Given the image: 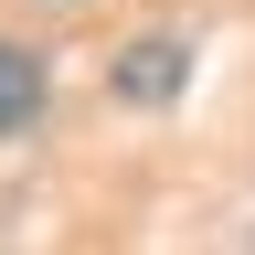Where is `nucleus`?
Listing matches in <instances>:
<instances>
[{"label": "nucleus", "instance_id": "f257e3e1", "mask_svg": "<svg viewBox=\"0 0 255 255\" xmlns=\"http://www.w3.org/2000/svg\"><path fill=\"white\" fill-rule=\"evenodd\" d=\"M181 75H191V43H181V32H128V53H117V96H128V107H170Z\"/></svg>", "mask_w": 255, "mask_h": 255}, {"label": "nucleus", "instance_id": "f03ea898", "mask_svg": "<svg viewBox=\"0 0 255 255\" xmlns=\"http://www.w3.org/2000/svg\"><path fill=\"white\" fill-rule=\"evenodd\" d=\"M43 96H53V64L21 43V32H0V138H21V128H43Z\"/></svg>", "mask_w": 255, "mask_h": 255}, {"label": "nucleus", "instance_id": "7ed1b4c3", "mask_svg": "<svg viewBox=\"0 0 255 255\" xmlns=\"http://www.w3.org/2000/svg\"><path fill=\"white\" fill-rule=\"evenodd\" d=\"M64 11H75V0H64Z\"/></svg>", "mask_w": 255, "mask_h": 255}]
</instances>
